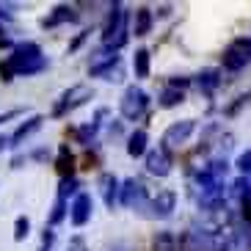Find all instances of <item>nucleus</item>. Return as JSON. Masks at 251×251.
Returning a JSON list of instances; mask_svg holds the SVG:
<instances>
[{
    "label": "nucleus",
    "mask_w": 251,
    "mask_h": 251,
    "mask_svg": "<svg viewBox=\"0 0 251 251\" xmlns=\"http://www.w3.org/2000/svg\"><path fill=\"white\" fill-rule=\"evenodd\" d=\"M97 185H100V193H102V201L108 210H113V204H116V199H122L119 193H122V188H119V179L113 177V174H100V179H97Z\"/></svg>",
    "instance_id": "nucleus-12"
},
{
    "label": "nucleus",
    "mask_w": 251,
    "mask_h": 251,
    "mask_svg": "<svg viewBox=\"0 0 251 251\" xmlns=\"http://www.w3.org/2000/svg\"><path fill=\"white\" fill-rule=\"evenodd\" d=\"M249 97H251V91H249V94H243V97H237V102L232 105V108H226V116H235V113H237V108H243V105L249 102Z\"/></svg>",
    "instance_id": "nucleus-31"
},
{
    "label": "nucleus",
    "mask_w": 251,
    "mask_h": 251,
    "mask_svg": "<svg viewBox=\"0 0 251 251\" xmlns=\"http://www.w3.org/2000/svg\"><path fill=\"white\" fill-rule=\"evenodd\" d=\"M122 64V58L116 55V50L113 47H97L94 52H91V64H89V75L91 77H105V75L111 72L113 67H119Z\"/></svg>",
    "instance_id": "nucleus-6"
},
{
    "label": "nucleus",
    "mask_w": 251,
    "mask_h": 251,
    "mask_svg": "<svg viewBox=\"0 0 251 251\" xmlns=\"http://www.w3.org/2000/svg\"><path fill=\"white\" fill-rule=\"evenodd\" d=\"M174 207H177V193L174 191H160L155 199L149 201V210H152V218H169L174 213Z\"/></svg>",
    "instance_id": "nucleus-10"
},
{
    "label": "nucleus",
    "mask_w": 251,
    "mask_h": 251,
    "mask_svg": "<svg viewBox=\"0 0 251 251\" xmlns=\"http://www.w3.org/2000/svg\"><path fill=\"white\" fill-rule=\"evenodd\" d=\"M237 169L243 171V177H251V149L237 155Z\"/></svg>",
    "instance_id": "nucleus-26"
},
{
    "label": "nucleus",
    "mask_w": 251,
    "mask_h": 251,
    "mask_svg": "<svg viewBox=\"0 0 251 251\" xmlns=\"http://www.w3.org/2000/svg\"><path fill=\"white\" fill-rule=\"evenodd\" d=\"M193 83H196L199 91L210 94V91H215L218 86H221V72H218V69H201V72L193 77Z\"/></svg>",
    "instance_id": "nucleus-15"
},
{
    "label": "nucleus",
    "mask_w": 251,
    "mask_h": 251,
    "mask_svg": "<svg viewBox=\"0 0 251 251\" xmlns=\"http://www.w3.org/2000/svg\"><path fill=\"white\" fill-rule=\"evenodd\" d=\"M77 20H80V14L72 6H55L52 14L42 20V28H55V25H64V23H77Z\"/></svg>",
    "instance_id": "nucleus-14"
},
{
    "label": "nucleus",
    "mask_w": 251,
    "mask_h": 251,
    "mask_svg": "<svg viewBox=\"0 0 251 251\" xmlns=\"http://www.w3.org/2000/svg\"><path fill=\"white\" fill-rule=\"evenodd\" d=\"M0 80L3 83L14 80V72H11V67H8V61H0Z\"/></svg>",
    "instance_id": "nucleus-30"
},
{
    "label": "nucleus",
    "mask_w": 251,
    "mask_h": 251,
    "mask_svg": "<svg viewBox=\"0 0 251 251\" xmlns=\"http://www.w3.org/2000/svg\"><path fill=\"white\" fill-rule=\"evenodd\" d=\"M28 232H30V221L25 218V215H20L14 221V240L17 243H23L25 237H28Z\"/></svg>",
    "instance_id": "nucleus-24"
},
{
    "label": "nucleus",
    "mask_w": 251,
    "mask_h": 251,
    "mask_svg": "<svg viewBox=\"0 0 251 251\" xmlns=\"http://www.w3.org/2000/svg\"><path fill=\"white\" fill-rule=\"evenodd\" d=\"M147 144H149L147 130H135V133H130V138H127V155L141 157L144 152H147Z\"/></svg>",
    "instance_id": "nucleus-19"
},
{
    "label": "nucleus",
    "mask_w": 251,
    "mask_h": 251,
    "mask_svg": "<svg viewBox=\"0 0 251 251\" xmlns=\"http://www.w3.org/2000/svg\"><path fill=\"white\" fill-rule=\"evenodd\" d=\"M86 33H89V30H86ZM86 33H80V36H77V39H75V42H72V45H69V52H72V50H77V45H80V42H83V39H86Z\"/></svg>",
    "instance_id": "nucleus-35"
},
{
    "label": "nucleus",
    "mask_w": 251,
    "mask_h": 251,
    "mask_svg": "<svg viewBox=\"0 0 251 251\" xmlns=\"http://www.w3.org/2000/svg\"><path fill=\"white\" fill-rule=\"evenodd\" d=\"M122 204L125 207H130V210H141V207H147V185L141 182V179H135V177H130V179H125L122 182Z\"/></svg>",
    "instance_id": "nucleus-7"
},
{
    "label": "nucleus",
    "mask_w": 251,
    "mask_h": 251,
    "mask_svg": "<svg viewBox=\"0 0 251 251\" xmlns=\"http://www.w3.org/2000/svg\"><path fill=\"white\" fill-rule=\"evenodd\" d=\"M42 122H45V116H42V113H33L28 122H23V125H20L14 133H11V147H23L25 138H30V135H33L39 127H42Z\"/></svg>",
    "instance_id": "nucleus-13"
},
{
    "label": "nucleus",
    "mask_w": 251,
    "mask_h": 251,
    "mask_svg": "<svg viewBox=\"0 0 251 251\" xmlns=\"http://www.w3.org/2000/svg\"><path fill=\"white\" fill-rule=\"evenodd\" d=\"M147 171L152 174V177H169V171H171V157L166 149H152L147 155Z\"/></svg>",
    "instance_id": "nucleus-11"
},
{
    "label": "nucleus",
    "mask_w": 251,
    "mask_h": 251,
    "mask_svg": "<svg viewBox=\"0 0 251 251\" xmlns=\"http://www.w3.org/2000/svg\"><path fill=\"white\" fill-rule=\"evenodd\" d=\"M155 251H179L177 235H171V232H157L155 235Z\"/></svg>",
    "instance_id": "nucleus-20"
},
{
    "label": "nucleus",
    "mask_w": 251,
    "mask_h": 251,
    "mask_svg": "<svg viewBox=\"0 0 251 251\" xmlns=\"http://www.w3.org/2000/svg\"><path fill=\"white\" fill-rule=\"evenodd\" d=\"M147 105H149V94H147V91L138 89V86H130V89L122 94L119 111H122V116H125V119H138V116H144Z\"/></svg>",
    "instance_id": "nucleus-5"
},
{
    "label": "nucleus",
    "mask_w": 251,
    "mask_h": 251,
    "mask_svg": "<svg viewBox=\"0 0 251 251\" xmlns=\"http://www.w3.org/2000/svg\"><path fill=\"white\" fill-rule=\"evenodd\" d=\"M3 47H6V50H14L17 45H11V39H6V36H0V50H3Z\"/></svg>",
    "instance_id": "nucleus-34"
},
{
    "label": "nucleus",
    "mask_w": 251,
    "mask_h": 251,
    "mask_svg": "<svg viewBox=\"0 0 251 251\" xmlns=\"http://www.w3.org/2000/svg\"><path fill=\"white\" fill-rule=\"evenodd\" d=\"M152 23H155V17H152V8H147V6L135 8V17H133V33H135V36H147L149 30H152Z\"/></svg>",
    "instance_id": "nucleus-17"
},
{
    "label": "nucleus",
    "mask_w": 251,
    "mask_h": 251,
    "mask_svg": "<svg viewBox=\"0 0 251 251\" xmlns=\"http://www.w3.org/2000/svg\"><path fill=\"white\" fill-rule=\"evenodd\" d=\"M133 69H135V77H149V50H135Z\"/></svg>",
    "instance_id": "nucleus-21"
},
{
    "label": "nucleus",
    "mask_w": 251,
    "mask_h": 251,
    "mask_svg": "<svg viewBox=\"0 0 251 251\" xmlns=\"http://www.w3.org/2000/svg\"><path fill=\"white\" fill-rule=\"evenodd\" d=\"M185 100V94L179 89H163V94H160V100H157V102H160V108H174V105H179Z\"/></svg>",
    "instance_id": "nucleus-22"
},
{
    "label": "nucleus",
    "mask_w": 251,
    "mask_h": 251,
    "mask_svg": "<svg viewBox=\"0 0 251 251\" xmlns=\"http://www.w3.org/2000/svg\"><path fill=\"white\" fill-rule=\"evenodd\" d=\"M6 61L14 77H28V75H39L47 69V58L42 55V47L36 42H20Z\"/></svg>",
    "instance_id": "nucleus-1"
},
{
    "label": "nucleus",
    "mask_w": 251,
    "mask_h": 251,
    "mask_svg": "<svg viewBox=\"0 0 251 251\" xmlns=\"http://www.w3.org/2000/svg\"><path fill=\"white\" fill-rule=\"evenodd\" d=\"M20 113H23V111H20V108H11V111L0 113V125H3V122H11V119H17V116H20Z\"/></svg>",
    "instance_id": "nucleus-32"
},
{
    "label": "nucleus",
    "mask_w": 251,
    "mask_h": 251,
    "mask_svg": "<svg viewBox=\"0 0 251 251\" xmlns=\"http://www.w3.org/2000/svg\"><path fill=\"white\" fill-rule=\"evenodd\" d=\"M52 240H55V235H52L50 229H45V235H42V246H45V251L52 246Z\"/></svg>",
    "instance_id": "nucleus-33"
},
{
    "label": "nucleus",
    "mask_w": 251,
    "mask_h": 251,
    "mask_svg": "<svg viewBox=\"0 0 251 251\" xmlns=\"http://www.w3.org/2000/svg\"><path fill=\"white\" fill-rule=\"evenodd\" d=\"M193 127H196V122L193 119H182V122H174V125L163 133V141H160V149H174V147H179V144H185L188 141V135L193 133Z\"/></svg>",
    "instance_id": "nucleus-8"
},
{
    "label": "nucleus",
    "mask_w": 251,
    "mask_h": 251,
    "mask_svg": "<svg viewBox=\"0 0 251 251\" xmlns=\"http://www.w3.org/2000/svg\"><path fill=\"white\" fill-rule=\"evenodd\" d=\"M240 213H243V221L251 226V191L240 199Z\"/></svg>",
    "instance_id": "nucleus-27"
},
{
    "label": "nucleus",
    "mask_w": 251,
    "mask_h": 251,
    "mask_svg": "<svg viewBox=\"0 0 251 251\" xmlns=\"http://www.w3.org/2000/svg\"><path fill=\"white\" fill-rule=\"evenodd\" d=\"M6 147H11V138H8V135H0V152H3Z\"/></svg>",
    "instance_id": "nucleus-36"
},
{
    "label": "nucleus",
    "mask_w": 251,
    "mask_h": 251,
    "mask_svg": "<svg viewBox=\"0 0 251 251\" xmlns=\"http://www.w3.org/2000/svg\"><path fill=\"white\" fill-rule=\"evenodd\" d=\"M105 80H108V83H122V80H125V69H122V64H119V67H113L111 72L105 75Z\"/></svg>",
    "instance_id": "nucleus-29"
},
{
    "label": "nucleus",
    "mask_w": 251,
    "mask_h": 251,
    "mask_svg": "<svg viewBox=\"0 0 251 251\" xmlns=\"http://www.w3.org/2000/svg\"><path fill=\"white\" fill-rule=\"evenodd\" d=\"M91 94H94V89H91V86H86V83H77V86L67 89L64 94H61V100L55 102V108H52V116H55V119L67 116L69 111L80 108L86 100H91Z\"/></svg>",
    "instance_id": "nucleus-3"
},
{
    "label": "nucleus",
    "mask_w": 251,
    "mask_h": 251,
    "mask_svg": "<svg viewBox=\"0 0 251 251\" xmlns=\"http://www.w3.org/2000/svg\"><path fill=\"white\" fill-rule=\"evenodd\" d=\"M108 251H133V249H130V246H122V243H116V246H111Z\"/></svg>",
    "instance_id": "nucleus-37"
},
{
    "label": "nucleus",
    "mask_w": 251,
    "mask_h": 251,
    "mask_svg": "<svg viewBox=\"0 0 251 251\" xmlns=\"http://www.w3.org/2000/svg\"><path fill=\"white\" fill-rule=\"evenodd\" d=\"M130 11H125V6L122 3H116V6L111 8V17H108V23H105V30H102V45L105 47H113V50H119V47L127 45V39H130Z\"/></svg>",
    "instance_id": "nucleus-2"
},
{
    "label": "nucleus",
    "mask_w": 251,
    "mask_h": 251,
    "mask_svg": "<svg viewBox=\"0 0 251 251\" xmlns=\"http://www.w3.org/2000/svg\"><path fill=\"white\" fill-rule=\"evenodd\" d=\"M67 251H89V246H86V240H83L80 235H75V237H69Z\"/></svg>",
    "instance_id": "nucleus-28"
},
{
    "label": "nucleus",
    "mask_w": 251,
    "mask_h": 251,
    "mask_svg": "<svg viewBox=\"0 0 251 251\" xmlns=\"http://www.w3.org/2000/svg\"><path fill=\"white\" fill-rule=\"evenodd\" d=\"M77 188H80V182H77V179L75 177H69V179H61V188H58V196L61 199H67V196H77Z\"/></svg>",
    "instance_id": "nucleus-25"
},
{
    "label": "nucleus",
    "mask_w": 251,
    "mask_h": 251,
    "mask_svg": "<svg viewBox=\"0 0 251 251\" xmlns=\"http://www.w3.org/2000/svg\"><path fill=\"white\" fill-rule=\"evenodd\" d=\"M64 218H67V199H61L58 196L55 204H52V210H50V218H47V221H50V226H58Z\"/></svg>",
    "instance_id": "nucleus-23"
},
{
    "label": "nucleus",
    "mask_w": 251,
    "mask_h": 251,
    "mask_svg": "<svg viewBox=\"0 0 251 251\" xmlns=\"http://www.w3.org/2000/svg\"><path fill=\"white\" fill-rule=\"evenodd\" d=\"M105 108H100L97 111V116H94V122H89V125H83V127H77L75 130V138H77V144H91L94 141V135H97V130H100V119L105 116Z\"/></svg>",
    "instance_id": "nucleus-18"
},
{
    "label": "nucleus",
    "mask_w": 251,
    "mask_h": 251,
    "mask_svg": "<svg viewBox=\"0 0 251 251\" xmlns=\"http://www.w3.org/2000/svg\"><path fill=\"white\" fill-rule=\"evenodd\" d=\"M246 64H251V36L235 39V42L224 50V67H226L229 72H240Z\"/></svg>",
    "instance_id": "nucleus-4"
},
{
    "label": "nucleus",
    "mask_w": 251,
    "mask_h": 251,
    "mask_svg": "<svg viewBox=\"0 0 251 251\" xmlns=\"http://www.w3.org/2000/svg\"><path fill=\"white\" fill-rule=\"evenodd\" d=\"M55 171H58L64 179L75 177V155L69 152L67 144H61L58 147V157H55Z\"/></svg>",
    "instance_id": "nucleus-16"
},
{
    "label": "nucleus",
    "mask_w": 251,
    "mask_h": 251,
    "mask_svg": "<svg viewBox=\"0 0 251 251\" xmlns=\"http://www.w3.org/2000/svg\"><path fill=\"white\" fill-rule=\"evenodd\" d=\"M91 210H94L91 196L89 193H77L75 201H72V207H69V221H72L75 226H86V224L91 221Z\"/></svg>",
    "instance_id": "nucleus-9"
}]
</instances>
